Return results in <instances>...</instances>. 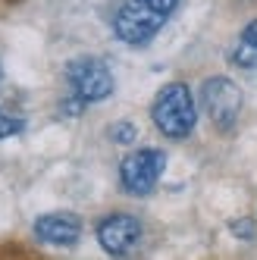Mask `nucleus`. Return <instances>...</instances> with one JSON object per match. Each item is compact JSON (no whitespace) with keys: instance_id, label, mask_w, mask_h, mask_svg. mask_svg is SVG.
Listing matches in <instances>:
<instances>
[{"instance_id":"nucleus-10","label":"nucleus","mask_w":257,"mask_h":260,"mask_svg":"<svg viewBox=\"0 0 257 260\" xmlns=\"http://www.w3.org/2000/svg\"><path fill=\"white\" fill-rule=\"evenodd\" d=\"M110 135H113L119 144H132V141H135V125H132V122H119Z\"/></svg>"},{"instance_id":"nucleus-6","label":"nucleus","mask_w":257,"mask_h":260,"mask_svg":"<svg viewBox=\"0 0 257 260\" xmlns=\"http://www.w3.org/2000/svg\"><path fill=\"white\" fill-rule=\"evenodd\" d=\"M98 241L110 257H125L141 241V222L132 213H110L98 222Z\"/></svg>"},{"instance_id":"nucleus-5","label":"nucleus","mask_w":257,"mask_h":260,"mask_svg":"<svg viewBox=\"0 0 257 260\" xmlns=\"http://www.w3.org/2000/svg\"><path fill=\"white\" fill-rule=\"evenodd\" d=\"M201 104H204L213 128H219V132H229L242 116V91L226 76L207 79L201 85Z\"/></svg>"},{"instance_id":"nucleus-11","label":"nucleus","mask_w":257,"mask_h":260,"mask_svg":"<svg viewBox=\"0 0 257 260\" xmlns=\"http://www.w3.org/2000/svg\"><path fill=\"white\" fill-rule=\"evenodd\" d=\"M242 41H245V44H251V47L257 50V19H251V22L245 25V31H242Z\"/></svg>"},{"instance_id":"nucleus-3","label":"nucleus","mask_w":257,"mask_h":260,"mask_svg":"<svg viewBox=\"0 0 257 260\" xmlns=\"http://www.w3.org/2000/svg\"><path fill=\"white\" fill-rule=\"evenodd\" d=\"M66 82L79 104H101L113 94V72L98 57H76L66 63Z\"/></svg>"},{"instance_id":"nucleus-9","label":"nucleus","mask_w":257,"mask_h":260,"mask_svg":"<svg viewBox=\"0 0 257 260\" xmlns=\"http://www.w3.org/2000/svg\"><path fill=\"white\" fill-rule=\"evenodd\" d=\"M22 132V119L7 113V110H0V138H13Z\"/></svg>"},{"instance_id":"nucleus-2","label":"nucleus","mask_w":257,"mask_h":260,"mask_svg":"<svg viewBox=\"0 0 257 260\" xmlns=\"http://www.w3.org/2000/svg\"><path fill=\"white\" fill-rule=\"evenodd\" d=\"M151 119L157 125L160 135L167 138H185L191 135V128L198 122V104L195 94L185 82H170L157 91L154 107H151Z\"/></svg>"},{"instance_id":"nucleus-7","label":"nucleus","mask_w":257,"mask_h":260,"mask_svg":"<svg viewBox=\"0 0 257 260\" xmlns=\"http://www.w3.org/2000/svg\"><path fill=\"white\" fill-rule=\"evenodd\" d=\"M35 235L44 245H57V248H69L76 245L82 235V219L76 213H44L35 219Z\"/></svg>"},{"instance_id":"nucleus-1","label":"nucleus","mask_w":257,"mask_h":260,"mask_svg":"<svg viewBox=\"0 0 257 260\" xmlns=\"http://www.w3.org/2000/svg\"><path fill=\"white\" fill-rule=\"evenodd\" d=\"M179 0H125L113 16V31L116 38L141 47L167 25V19L176 13Z\"/></svg>"},{"instance_id":"nucleus-8","label":"nucleus","mask_w":257,"mask_h":260,"mask_svg":"<svg viewBox=\"0 0 257 260\" xmlns=\"http://www.w3.org/2000/svg\"><path fill=\"white\" fill-rule=\"evenodd\" d=\"M229 60H232L235 66H242V69H251V66H257V50L238 38V44H235L232 53H229Z\"/></svg>"},{"instance_id":"nucleus-4","label":"nucleus","mask_w":257,"mask_h":260,"mask_svg":"<svg viewBox=\"0 0 257 260\" xmlns=\"http://www.w3.org/2000/svg\"><path fill=\"white\" fill-rule=\"evenodd\" d=\"M163 170H167V154L157 151V147H138L119 163V182L128 194L141 198L154 191Z\"/></svg>"},{"instance_id":"nucleus-12","label":"nucleus","mask_w":257,"mask_h":260,"mask_svg":"<svg viewBox=\"0 0 257 260\" xmlns=\"http://www.w3.org/2000/svg\"><path fill=\"white\" fill-rule=\"evenodd\" d=\"M0 76H4V72H0Z\"/></svg>"}]
</instances>
